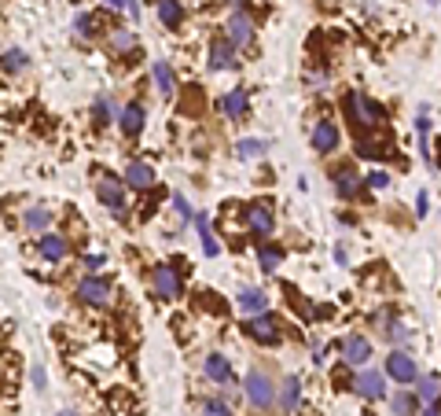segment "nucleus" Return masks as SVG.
I'll return each instance as SVG.
<instances>
[{
	"label": "nucleus",
	"mask_w": 441,
	"mask_h": 416,
	"mask_svg": "<svg viewBox=\"0 0 441 416\" xmlns=\"http://www.w3.org/2000/svg\"><path fill=\"white\" fill-rule=\"evenodd\" d=\"M246 402L254 405V409H268V405L276 402V391H272V379L265 376V372H250L246 376Z\"/></svg>",
	"instance_id": "3"
},
{
	"label": "nucleus",
	"mask_w": 441,
	"mask_h": 416,
	"mask_svg": "<svg viewBox=\"0 0 441 416\" xmlns=\"http://www.w3.org/2000/svg\"><path fill=\"white\" fill-rule=\"evenodd\" d=\"M368 185H372V188H386V185H390V177H386V174H372Z\"/></svg>",
	"instance_id": "39"
},
{
	"label": "nucleus",
	"mask_w": 441,
	"mask_h": 416,
	"mask_svg": "<svg viewBox=\"0 0 441 416\" xmlns=\"http://www.w3.org/2000/svg\"><path fill=\"white\" fill-rule=\"evenodd\" d=\"M246 335L257 339V343H265V346H276L279 343V324L272 317H250V321H246Z\"/></svg>",
	"instance_id": "6"
},
{
	"label": "nucleus",
	"mask_w": 441,
	"mask_h": 416,
	"mask_svg": "<svg viewBox=\"0 0 441 416\" xmlns=\"http://www.w3.org/2000/svg\"><path fill=\"white\" fill-rule=\"evenodd\" d=\"M158 19H162L169 30H177L184 23V4H180V0H158Z\"/></svg>",
	"instance_id": "16"
},
{
	"label": "nucleus",
	"mask_w": 441,
	"mask_h": 416,
	"mask_svg": "<svg viewBox=\"0 0 441 416\" xmlns=\"http://www.w3.org/2000/svg\"><path fill=\"white\" fill-rule=\"evenodd\" d=\"M151 284H155V291L162 298H177L180 295V276H177L173 265H158V269L151 273Z\"/></svg>",
	"instance_id": "9"
},
{
	"label": "nucleus",
	"mask_w": 441,
	"mask_h": 416,
	"mask_svg": "<svg viewBox=\"0 0 441 416\" xmlns=\"http://www.w3.org/2000/svg\"><path fill=\"white\" fill-rule=\"evenodd\" d=\"M257 262H261L265 273H276L279 262H283V251H279L276 243H261V247H257Z\"/></svg>",
	"instance_id": "22"
},
{
	"label": "nucleus",
	"mask_w": 441,
	"mask_h": 416,
	"mask_svg": "<svg viewBox=\"0 0 441 416\" xmlns=\"http://www.w3.org/2000/svg\"><path fill=\"white\" fill-rule=\"evenodd\" d=\"M276 225V214H272V202H254L250 210H246V229L254 232V236H268Z\"/></svg>",
	"instance_id": "5"
},
{
	"label": "nucleus",
	"mask_w": 441,
	"mask_h": 416,
	"mask_svg": "<svg viewBox=\"0 0 441 416\" xmlns=\"http://www.w3.org/2000/svg\"><path fill=\"white\" fill-rule=\"evenodd\" d=\"M59 416H74V413H59Z\"/></svg>",
	"instance_id": "44"
},
{
	"label": "nucleus",
	"mask_w": 441,
	"mask_h": 416,
	"mask_svg": "<svg viewBox=\"0 0 441 416\" xmlns=\"http://www.w3.org/2000/svg\"><path fill=\"white\" fill-rule=\"evenodd\" d=\"M173 207H177V214H180V218H184V221H195V210H191V207H188V199H184V196H180V191H177V196H173Z\"/></svg>",
	"instance_id": "34"
},
{
	"label": "nucleus",
	"mask_w": 441,
	"mask_h": 416,
	"mask_svg": "<svg viewBox=\"0 0 441 416\" xmlns=\"http://www.w3.org/2000/svg\"><path fill=\"white\" fill-rule=\"evenodd\" d=\"M416 207H419V214H423V218H427V207H430V202H427V191H419V199H416Z\"/></svg>",
	"instance_id": "42"
},
{
	"label": "nucleus",
	"mask_w": 441,
	"mask_h": 416,
	"mask_svg": "<svg viewBox=\"0 0 441 416\" xmlns=\"http://www.w3.org/2000/svg\"><path fill=\"white\" fill-rule=\"evenodd\" d=\"M342 357H346V365H368L372 343L364 335H346V343H342Z\"/></svg>",
	"instance_id": "10"
},
{
	"label": "nucleus",
	"mask_w": 441,
	"mask_h": 416,
	"mask_svg": "<svg viewBox=\"0 0 441 416\" xmlns=\"http://www.w3.org/2000/svg\"><path fill=\"white\" fill-rule=\"evenodd\" d=\"M125 180H129L133 188H151V185H155V169L147 166V163H140V158H136V163H129V169H125Z\"/></svg>",
	"instance_id": "15"
},
{
	"label": "nucleus",
	"mask_w": 441,
	"mask_h": 416,
	"mask_svg": "<svg viewBox=\"0 0 441 416\" xmlns=\"http://www.w3.org/2000/svg\"><path fill=\"white\" fill-rule=\"evenodd\" d=\"M261 152H265L261 141H239V144H235V155H239V158H257Z\"/></svg>",
	"instance_id": "30"
},
{
	"label": "nucleus",
	"mask_w": 441,
	"mask_h": 416,
	"mask_svg": "<svg viewBox=\"0 0 441 416\" xmlns=\"http://www.w3.org/2000/svg\"><path fill=\"white\" fill-rule=\"evenodd\" d=\"M224 30H228V41H232V45H250V37H254V23H250V15H246V12H239V8H235V12L228 15V26H224Z\"/></svg>",
	"instance_id": "7"
},
{
	"label": "nucleus",
	"mask_w": 441,
	"mask_h": 416,
	"mask_svg": "<svg viewBox=\"0 0 441 416\" xmlns=\"http://www.w3.org/2000/svg\"><path fill=\"white\" fill-rule=\"evenodd\" d=\"M346 107L353 114V122L357 125H368V129H379L383 125V107L375 100H368V92H349Z\"/></svg>",
	"instance_id": "1"
},
{
	"label": "nucleus",
	"mask_w": 441,
	"mask_h": 416,
	"mask_svg": "<svg viewBox=\"0 0 441 416\" xmlns=\"http://www.w3.org/2000/svg\"><path fill=\"white\" fill-rule=\"evenodd\" d=\"M423 416H441V409H438V405H430V409H427Z\"/></svg>",
	"instance_id": "43"
},
{
	"label": "nucleus",
	"mask_w": 441,
	"mask_h": 416,
	"mask_svg": "<svg viewBox=\"0 0 441 416\" xmlns=\"http://www.w3.org/2000/svg\"><path fill=\"white\" fill-rule=\"evenodd\" d=\"M338 141H342V136H338L335 122H316L313 125V147H316V152H335Z\"/></svg>",
	"instance_id": "12"
},
{
	"label": "nucleus",
	"mask_w": 441,
	"mask_h": 416,
	"mask_svg": "<svg viewBox=\"0 0 441 416\" xmlns=\"http://www.w3.org/2000/svg\"><path fill=\"white\" fill-rule=\"evenodd\" d=\"M96 196H100V202H107L118 218H125V185L114 174H103L96 180Z\"/></svg>",
	"instance_id": "2"
},
{
	"label": "nucleus",
	"mask_w": 441,
	"mask_h": 416,
	"mask_svg": "<svg viewBox=\"0 0 441 416\" xmlns=\"http://www.w3.org/2000/svg\"><path fill=\"white\" fill-rule=\"evenodd\" d=\"M41 254H45L48 262H59L63 254H67V240H63V236H56V232H48V236L41 240Z\"/></svg>",
	"instance_id": "26"
},
{
	"label": "nucleus",
	"mask_w": 441,
	"mask_h": 416,
	"mask_svg": "<svg viewBox=\"0 0 441 416\" xmlns=\"http://www.w3.org/2000/svg\"><path fill=\"white\" fill-rule=\"evenodd\" d=\"M195 229H199V240H202V251H206V258H217V240H213V232H210V221L206 214H195Z\"/></svg>",
	"instance_id": "24"
},
{
	"label": "nucleus",
	"mask_w": 441,
	"mask_h": 416,
	"mask_svg": "<svg viewBox=\"0 0 441 416\" xmlns=\"http://www.w3.org/2000/svg\"><path fill=\"white\" fill-rule=\"evenodd\" d=\"M386 376H394L397 383H412L416 379V361L405 354V350H394L386 357Z\"/></svg>",
	"instance_id": "8"
},
{
	"label": "nucleus",
	"mask_w": 441,
	"mask_h": 416,
	"mask_svg": "<svg viewBox=\"0 0 441 416\" xmlns=\"http://www.w3.org/2000/svg\"><path fill=\"white\" fill-rule=\"evenodd\" d=\"M438 391H441V379L438 376H423V379H419V398H423V402H434Z\"/></svg>",
	"instance_id": "29"
},
{
	"label": "nucleus",
	"mask_w": 441,
	"mask_h": 416,
	"mask_svg": "<svg viewBox=\"0 0 441 416\" xmlns=\"http://www.w3.org/2000/svg\"><path fill=\"white\" fill-rule=\"evenodd\" d=\"M96 118H100V125L111 122V103L107 100H96Z\"/></svg>",
	"instance_id": "36"
},
{
	"label": "nucleus",
	"mask_w": 441,
	"mask_h": 416,
	"mask_svg": "<svg viewBox=\"0 0 441 416\" xmlns=\"http://www.w3.org/2000/svg\"><path fill=\"white\" fill-rule=\"evenodd\" d=\"M34 387H45V368L34 365Z\"/></svg>",
	"instance_id": "41"
},
{
	"label": "nucleus",
	"mask_w": 441,
	"mask_h": 416,
	"mask_svg": "<svg viewBox=\"0 0 441 416\" xmlns=\"http://www.w3.org/2000/svg\"><path fill=\"white\" fill-rule=\"evenodd\" d=\"M140 129H144V107H140V103H129V107L122 111V133L136 136Z\"/></svg>",
	"instance_id": "19"
},
{
	"label": "nucleus",
	"mask_w": 441,
	"mask_h": 416,
	"mask_svg": "<svg viewBox=\"0 0 441 416\" xmlns=\"http://www.w3.org/2000/svg\"><path fill=\"white\" fill-rule=\"evenodd\" d=\"M85 265H89V269H100V265H103V254H89V258H85Z\"/></svg>",
	"instance_id": "40"
},
{
	"label": "nucleus",
	"mask_w": 441,
	"mask_h": 416,
	"mask_svg": "<svg viewBox=\"0 0 441 416\" xmlns=\"http://www.w3.org/2000/svg\"><path fill=\"white\" fill-rule=\"evenodd\" d=\"M103 4H111V8H118V12H133V19L140 15V8H136V0H103Z\"/></svg>",
	"instance_id": "35"
},
{
	"label": "nucleus",
	"mask_w": 441,
	"mask_h": 416,
	"mask_svg": "<svg viewBox=\"0 0 441 416\" xmlns=\"http://www.w3.org/2000/svg\"><path fill=\"white\" fill-rule=\"evenodd\" d=\"M298 398H302V383H298L294 376H290V379H283V387H279V409H294V405H298Z\"/></svg>",
	"instance_id": "25"
},
{
	"label": "nucleus",
	"mask_w": 441,
	"mask_h": 416,
	"mask_svg": "<svg viewBox=\"0 0 441 416\" xmlns=\"http://www.w3.org/2000/svg\"><path fill=\"white\" fill-rule=\"evenodd\" d=\"M353 391H357L361 394V398H383V394H386V383H383V376H379V372H361V376L357 379H353Z\"/></svg>",
	"instance_id": "11"
},
{
	"label": "nucleus",
	"mask_w": 441,
	"mask_h": 416,
	"mask_svg": "<svg viewBox=\"0 0 441 416\" xmlns=\"http://www.w3.org/2000/svg\"><path fill=\"white\" fill-rule=\"evenodd\" d=\"M394 413L397 416H412L416 413V398H412V394H397V398H394Z\"/></svg>",
	"instance_id": "32"
},
{
	"label": "nucleus",
	"mask_w": 441,
	"mask_h": 416,
	"mask_svg": "<svg viewBox=\"0 0 441 416\" xmlns=\"http://www.w3.org/2000/svg\"><path fill=\"white\" fill-rule=\"evenodd\" d=\"M151 74H155L158 92H162V96H173V89H177V81H173V67L158 59V63H151Z\"/></svg>",
	"instance_id": "18"
},
{
	"label": "nucleus",
	"mask_w": 441,
	"mask_h": 416,
	"mask_svg": "<svg viewBox=\"0 0 441 416\" xmlns=\"http://www.w3.org/2000/svg\"><path fill=\"white\" fill-rule=\"evenodd\" d=\"M206 416H232V413H228V405H221L213 398V402H206Z\"/></svg>",
	"instance_id": "37"
},
{
	"label": "nucleus",
	"mask_w": 441,
	"mask_h": 416,
	"mask_svg": "<svg viewBox=\"0 0 441 416\" xmlns=\"http://www.w3.org/2000/svg\"><path fill=\"white\" fill-rule=\"evenodd\" d=\"M89 30H92V15H89V12H81L78 19H74V34H81V37H92Z\"/></svg>",
	"instance_id": "33"
},
{
	"label": "nucleus",
	"mask_w": 441,
	"mask_h": 416,
	"mask_svg": "<svg viewBox=\"0 0 441 416\" xmlns=\"http://www.w3.org/2000/svg\"><path fill=\"white\" fill-rule=\"evenodd\" d=\"M235 56H232V41H210V70H232Z\"/></svg>",
	"instance_id": "13"
},
{
	"label": "nucleus",
	"mask_w": 441,
	"mask_h": 416,
	"mask_svg": "<svg viewBox=\"0 0 441 416\" xmlns=\"http://www.w3.org/2000/svg\"><path fill=\"white\" fill-rule=\"evenodd\" d=\"M48 221H52V210H45V207H30L26 210V225L34 229V232H45Z\"/></svg>",
	"instance_id": "27"
},
{
	"label": "nucleus",
	"mask_w": 441,
	"mask_h": 416,
	"mask_svg": "<svg viewBox=\"0 0 441 416\" xmlns=\"http://www.w3.org/2000/svg\"><path fill=\"white\" fill-rule=\"evenodd\" d=\"M78 298L89 306H107L111 302V284H107L103 276H85L78 284Z\"/></svg>",
	"instance_id": "4"
},
{
	"label": "nucleus",
	"mask_w": 441,
	"mask_h": 416,
	"mask_svg": "<svg viewBox=\"0 0 441 416\" xmlns=\"http://www.w3.org/2000/svg\"><path fill=\"white\" fill-rule=\"evenodd\" d=\"M357 152L364 158H383L386 152H390V136H368V141L357 144Z\"/></svg>",
	"instance_id": "23"
},
{
	"label": "nucleus",
	"mask_w": 441,
	"mask_h": 416,
	"mask_svg": "<svg viewBox=\"0 0 441 416\" xmlns=\"http://www.w3.org/2000/svg\"><path fill=\"white\" fill-rule=\"evenodd\" d=\"M390 339H394V343H408V328L405 324H394L390 328Z\"/></svg>",
	"instance_id": "38"
},
{
	"label": "nucleus",
	"mask_w": 441,
	"mask_h": 416,
	"mask_svg": "<svg viewBox=\"0 0 441 416\" xmlns=\"http://www.w3.org/2000/svg\"><path fill=\"white\" fill-rule=\"evenodd\" d=\"M335 188H338L342 199H353L361 191V177L353 174V169H338V174H335Z\"/></svg>",
	"instance_id": "21"
},
{
	"label": "nucleus",
	"mask_w": 441,
	"mask_h": 416,
	"mask_svg": "<svg viewBox=\"0 0 441 416\" xmlns=\"http://www.w3.org/2000/svg\"><path fill=\"white\" fill-rule=\"evenodd\" d=\"M265 306H268V298H265L261 287H246V291H239V309H243V313L261 317V313H265Z\"/></svg>",
	"instance_id": "14"
},
{
	"label": "nucleus",
	"mask_w": 441,
	"mask_h": 416,
	"mask_svg": "<svg viewBox=\"0 0 441 416\" xmlns=\"http://www.w3.org/2000/svg\"><path fill=\"white\" fill-rule=\"evenodd\" d=\"M221 111L228 114V118H243V114H246V89H232L228 96H224Z\"/></svg>",
	"instance_id": "20"
},
{
	"label": "nucleus",
	"mask_w": 441,
	"mask_h": 416,
	"mask_svg": "<svg viewBox=\"0 0 441 416\" xmlns=\"http://www.w3.org/2000/svg\"><path fill=\"white\" fill-rule=\"evenodd\" d=\"M111 45H114L118 52H129V48L136 45V34H129V30H114V34H111Z\"/></svg>",
	"instance_id": "31"
},
{
	"label": "nucleus",
	"mask_w": 441,
	"mask_h": 416,
	"mask_svg": "<svg viewBox=\"0 0 441 416\" xmlns=\"http://www.w3.org/2000/svg\"><path fill=\"white\" fill-rule=\"evenodd\" d=\"M4 70H8V74H23V70H26V52L8 48V52H4Z\"/></svg>",
	"instance_id": "28"
},
{
	"label": "nucleus",
	"mask_w": 441,
	"mask_h": 416,
	"mask_svg": "<svg viewBox=\"0 0 441 416\" xmlns=\"http://www.w3.org/2000/svg\"><path fill=\"white\" fill-rule=\"evenodd\" d=\"M206 376H210L213 383H228V379H232L228 357H224V354H210V357H206Z\"/></svg>",
	"instance_id": "17"
}]
</instances>
